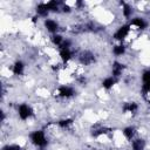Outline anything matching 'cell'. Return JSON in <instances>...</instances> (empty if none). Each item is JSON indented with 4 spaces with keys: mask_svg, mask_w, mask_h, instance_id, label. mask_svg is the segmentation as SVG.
Here are the masks:
<instances>
[{
    "mask_svg": "<svg viewBox=\"0 0 150 150\" xmlns=\"http://www.w3.org/2000/svg\"><path fill=\"white\" fill-rule=\"evenodd\" d=\"M29 142L32 145H34L36 149H46L47 145H48V136L46 134L45 130L42 129H36V130H33L29 136Z\"/></svg>",
    "mask_w": 150,
    "mask_h": 150,
    "instance_id": "cell-1",
    "label": "cell"
},
{
    "mask_svg": "<svg viewBox=\"0 0 150 150\" xmlns=\"http://www.w3.org/2000/svg\"><path fill=\"white\" fill-rule=\"evenodd\" d=\"M124 70H125V66L124 63H122L121 61L118 60H115L112 63H111V68H110V71H111V76H114L115 79L120 80L123 74H124Z\"/></svg>",
    "mask_w": 150,
    "mask_h": 150,
    "instance_id": "cell-8",
    "label": "cell"
},
{
    "mask_svg": "<svg viewBox=\"0 0 150 150\" xmlns=\"http://www.w3.org/2000/svg\"><path fill=\"white\" fill-rule=\"evenodd\" d=\"M131 150H145L146 146V141L142 137H136L130 142Z\"/></svg>",
    "mask_w": 150,
    "mask_h": 150,
    "instance_id": "cell-17",
    "label": "cell"
},
{
    "mask_svg": "<svg viewBox=\"0 0 150 150\" xmlns=\"http://www.w3.org/2000/svg\"><path fill=\"white\" fill-rule=\"evenodd\" d=\"M59 57H60L61 63L67 64L74 57V49L73 48H61V49H59Z\"/></svg>",
    "mask_w": 150,
    "mask_h": 150,
    "instance_id": "cell-9",
    "label": "cell"
},
{
    "mask_svg": "<svg viewBox=\"0 0 150 150\" xmlns=\"http://www.w3.org/2000/svg\"><path fill=\"white\" fill-rule=\"evenodd\" d=\"M16 115L20 121H28L32 116H34V109L29 103H20L16 105Z\"/></svg>",
    "mask_w": 150,
    "mask_h": 150,
    "instance_id": "cell-2",
    "label": "cell"
},
{
    "mask_svg": "<svg viewBox=\"0 0 150 150\" xmlns=\"http://www.w3.org/2000/svg\"><path fill=\"white\" fill-rule=\"evenodd\" d=\"M111 53L115 57H122L127 54V46L124 45V42H117L112 46Z\"/></svg>",
    "mask_w": 150,
    "mask_h": 150,
    "instance_id": "cell-15",
    "label": "cell"
},
{
    "mask_svg": "<svg viewBox=\"0 0 150 150\" xmlns=\"http://www.w3.org/2000/svg\"><path fill=\"white\" fill-rule=\"evenodd\" d=\"M96 61V56L91 50H83L79 54V62L82 66H91L93 63H95Z\"/></svg>",
    "mask_w": 150,
    "mask_h": 150,
    "instance_id": "cell-6",
    "label": "cell"
},
{
    "mask_svg": "<svg viewBox=\"0 0 150 150\" xmlns=\"http://www.w3.org/2000/svg\"><path fill=\"white\" fill-rule=\"evenodd\" d=\"M118 81H120V80H117V79H115L114 76L109 75V76H105V77L102 80L101 87H102L104 90H111V89L117 84Z\"/></svg>",
    "mask_w": 150,
    "mask_h": 150,
    "instance_id": "cell-16",
    "label": "cell"
},
{
    "mask_svg": "<svg viewBox=\"0 0 150 150\" xmlns=\"http://www.w3.org/2000/svg\"><path fill=\"white\" fill-rule=\"evenodd\" d=\"M42 25H43V28H45L50 35H54V34L60 33V28H61V26H60V22H59L57 20H55V19L47 18V19L43 20Z\"/></svg>",
    "mask_w": 150,
    "mask_h": 150,
    "instance_id": "cell-5",
    "label": "cell"
},
{
    "mask_svg": "<svg viewBox=\"0 0 150 150\" xmlns=\"http://www.w3.org/2000/svg\"><path fill=\"white\" fill-rule=\"evenodd\" d=\"M49 40H50V43L54 46V47H56L57 49L62 46V43L64 42V40H66V38L61 34V33H57V34H54V35H50V38H49Z\"/></svg>",
    "mask_w": 150,
    "mask_h": 150,
    "instance_id": "cell-19",
    "label": "cell"
},
{
    "mask_svg": "<svg viewBox=\"0 0 150 150\" xmlns=\"http://www.w3.org/2000/svg\"><path fill=\"white\" fill-rule=\"evenodd\" d=\"M141 80H142V83H146V82H150V68H146L142 71L141 74Z\"/></svg>",
    "mask_w": 150,
    "mask_h": 150,
    "instance_id": "cell-20",
    "label": "cell"
},
{
    "mask_svg": "<svg viewBox=\"0 0 150 150\" xmlns=\"http://www.w3.org/2000/svg\"><path fill=\"white\" fill-rule=\"evenodd\" d=\"M56 124L62 130H69L73 127V124H74V120L70 118V117H63V118H60L56 122Z\"/></svg>",
    "mask_w": 150,
    "mask_h": 150,
    "instance_id": "cell-18",
    "label": "cell"
},
{
    "mask_svg": "<svg viewBox=\"0 0 150 150\" xmlns=\"http://www.w3.org/2000/svg\"><path fill=\"white\" fill-rule=\"evenodd\" d=\"M26 71V63L22 60H16L12 64V74L14 76H22Z\"/></svg>",
    "mask_w": 150,
    "mask_h": 150,
    "instance_id": "cell-12",
    "label": "cell"
},
{
    "mask_svg": "<svg viewBox=\"0 0 150 150\" xmlns=\"http://www.w3.org/2000/svg\"><path fill=\"white\" fill-rule=\"evenodd\" d=\"M49 14H50V12H49L46 2H40V4H38L35 6V15L38 18L45 20V19L49 18Z\"/></svg>",
    "mask_w": 150,
    "mask_h": 150,
    "instance_id": "cell-10",
    "label": "cell"
},
{
    "mask_svg": "<svg viewBox=\"0 0 150 150\" xmlns=\"http://www.w3.org/2000/svg\"><path fill=\"white\" fill-rule=\"evenodd\" d=\"M122 135H123V137H124L128 142H131L134 138L137 137V129H136L134 125H127V127L123 128Z\"/></svg>",
    "mask_w": 150,
    "mask_h": 150,
    "instance_id": "cell-14",
    "label": "cell"
},
{
    "mask_svg": "<svg viewBox=\"0 0 150 150\" xmlns=\"http://www.w3.org/2000/svg\"><path fill=\"white\" fill-rule=\"evenodd\" d=\"M131 30H132V29H131L129 22H128V23H123V25H121L118 28H116V30L114 32V34H112V40H115L116 42H124V40L129 36V34H130Z\"/></svg>",
    "mask_w": 150,
    "mask_h": 150,
    "instance_id": "cell-3",
    "label": "cell"
},
{
    "mask_svg": "<svg viewBox=\"0 0 150 150\" xmlns=\"http://www.w3.org/2000/svg\"><path fill=\"white\" fill-rule=\"evenodd\" d=\"M129 25H130L131 29L144 30L148 28L149 22L142 16H134V18H131V20H129Z\"/></svg>",
    "mask_w": 150,
    "mask_h": 150,
    "instance_id": "cell-7",
    "label": "cell"
},
{
    "mask_svg": "<svg viewBox=\"0 0 150 150\" xmlns=\"http://www.w3.org/2000/svg\"><path fill=\"white\" fill-rule=\"evenodd\" d=\"M2 150H22V148L15 143H8L2 146Z\"/></svg>",
    "mask_w": 150,
    "mask_h": 150,
    "instance_id": "cell-21",
    "label": "cell"
},
{
    "mask_svg": "<svg viewBox=\"0 0 150 150\" xmlns=\"http://www.w3.org/2000/svg\"><path fill=\"white\" fill-rule=\"evenodd\" d=\"M122 7H121V13L122 16L125 20H131V18H134V7L129 2H121Z\"/></svg>",
    "mask_w": 150,
    "mask_h": 150,
    "instance_id": "cell-13",
    "label": "cell"
},
{
    "mask_svg": "<svg viewBox=\"0 0 150 150\" xmlns=\"http://www.w3.org/2000/svg\"><path fill=\"white\" fill-rule=\"evenodd\" d=\"M56 95L63 100H69L76 95V89L75 87L69 86V84H61L56 89Z\"/></svg>",
    "mask_w": 150,
    "mask_h": 150,
    "instance_id": "cell-4",
    "label": "cell"
},
{
    "mask_svg": "<svg viewBox=\"0 0 150 150\" xmlns=\"http://www.w3.org/2000/svg\"><path fill=\"white\" fill-rule=\"evenodd\" d=\"M122 110H123V114L135 115L139 110V104L135 101H128V102H124V104L122 107Z\"/></svg>",
    "mask_w": 150,
    "mask_h": 150,
    "instance_id": "cell-11",
    "label": "cell"
}]
</instances>
